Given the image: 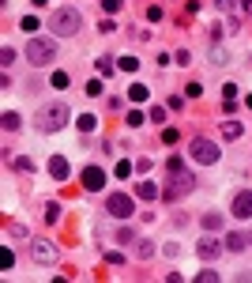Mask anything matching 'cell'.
Segmentation results:
<instances>
[{
	"label": "cell",
	"mask_w": 252,
	"mask_h": 283,
	"mask_svg": "<svg viewBox=\"0 0 252 283\" xmlns=\"http://www.w3.org/2000/svg\"><path fill=\"white\" fill-rule=\"evenodd\" d=\"M117 68H121V72H136L139 61H136V57H117Z\"/></svg>",
	"instance_id": "obj_22"
},
{
	"label": "cell",
	"mask_w": 252,
	"mask_h": 283,
	"mask_svg": "<svg viewBox=\"0 0 252 283\" xmlns=\"http://www.w3.org/2000/svg\"><path fill=\"white\" fill-rule=\"evenodd\" d=\"M162 144H177V129H162Z\"/></svg>",
	"instance_id": "obj_34"
},
{
	"label": "cell",
	"mask_w": 252,
	"mask_h": 283,
	"mask_svg": "<svg viewBox=\"0 0 252 283\" xmlns=\"http://www.w3.org/2000/svg\"><path fill=\"white\" fill-rule=\"evenodd\" d=\"M245 106H248V109H252V94H248V98H245Z\"/></svg>",
	"instance_id": "obj_41"
},
{
	"label": "cell",
	"mask_w": 252,
	"mask_h": 283,
	"mask_svg": "<svg viewBox=\"0 0 252 283\" xmlns=\"http://www.w3.org/2000/svg\"><path fill=\"white\" fill-rule=\"evenodd\" d=\"M94 68H98V76H106V80H109V76L117 72V65H113V61H109V57H102V61H98V65H94Z\"/></svg>",
	"instance_id": "obj_20"
},
{
	"label": "cell",
	"mask_w": 252,
	"mask_h": 283,
	"mask_svg": "<svg viewBox=\"0 0 252 283\" xmlns=\"http://www.w3.org/2000/svg\"><path fill=\"white\" fill-rule=\"evenodd\" d=\"M79 27H83V15L75 12V8H57V12L49 15V30L57 38H72V34H79Z\"/></svg>",
	"instance_id": "obj_1"
},
{
	"label": "cell",
	"mask_w": 252,
	"mask_h": 283,
	"mask_svg": "<svg viewBox=\"0 0 252 283\" xmlns=\"http://www.w3.org/2000/svg\"><path fill=\"white\" fill-rule=\"evenodd\" d=\"M106 261H109V264H124V257L117 253V249H109V253H106Z\"/></svg>",
	"instance_id": "obj_39"
},
{
	"label": "cell",
	"mask_w": 252,
	"mask_h": 283,
	"mask_svg": "<svg viewBox=\"0 0 252 283\" xmlns=\"http://www.w3.org/2000/svg\"><path fill=\"white\" fill-rule=\"evenodd\" d=\"M57 215H60V204H57V200H49V204L42 208V219H45V223H57Z\"/></svg>",
	"instance_id": "obj_17"
},
{
	"label": "cell",
	"mask_w": 252,
	"mask_h": 283,
	"mask_svg": "<svg viewBox=\"0 0 252 283\" xmlns=\"http://www.w3.org/2000/svg\"><path fill=\"white\" fill-rule=\"evenodd\" d=\"M200 223H203V227H207V231H218V227H222V223H226V219H222V215H218V211H207V215H203V219H200Z\"/></svg>",
	"instance_id": "obj_16"
},
{
	"label": "cell",
	"mask_w": 252,
	"mask_h": 283,
	"mask_svg": "<svg viewBox=\"0 0 252 283\" xmlns=\"http://www.w3.org/2000/svg\"><path fill=\"white\" fill-rule=\"evenodd\" d=\"M19 27H23V30H38V19H34V15H27V19H23Z\"/></svg>",
	"instance_id": "obj_38"
},
{
	"label": "cell",
	"mask_w": 252,
	"mask_h": 283,
	"mask_svg": "<svg viewBox=\"0 0 252 283\" xmlns=\"http://www.w3.org/2000/svg\"><path fill=\"white\" fill-rule=\"evenodd\" d=\"M117 242H121V246H136V234L124 227V231H117Z\"/></svg>",
	"instance_id": "obj_25"
},
{
	"label": "cell",
	"mask_w": 252,
	"mask_h": 283,
	"mask_svg": "<svg viewBox=\"0 0 252 283\" xmlns=\"http://www.w3.org/2000/svg\"><path fill=\"white\" fill-rule=\"evenodd\" d=\"M19 121H23V117L15 114V109H8V114L0 117V125H4V132H15V129H19Z\"/></svg>",
	"instance_id": "obj_15"
},
{
	"label": "cell",
	"mask_w": 252,
	"mask_h": 283,
	"mask_svg": "<svg viewBox=\"0 0 252 283\" xmlns=\"http://www.w3.org/2000/svg\"><path fill=\"white\" fill-rule=\"evenodd\" d=\"M49 174L57 178V182L68 178V159H64V155H53V159H49Z\"/></svg>",
	"instance_id": "obj_11"
},
{
	"label": "cell",
	"mask_w": 252,
	"mask_h": 283,
	"mask_svg": "<svg viewBox=\"0 0 252 283\" xmlns=\"http://www.w3.org/2000/svg\"><path fill=\"white\" fill-rule=\"evenodd\" d=\"M196 253H200L203 261H215V257L226 253V238H200L196 242Z\"/></svg>",
	"instance_id": "obj_8"
},
{
	"label": "cell",
	"mask_w": 252,
	"mask_h": 283,
	"mask_svg": "<svg viewBox=\"0 0 252 283\" xmlns=\"http://www.w3.org/2000/svg\"><path fill=\"white\" fill-rule=\"evenodd\" d=\"M151 121H166V109H162V106H151Z\"/></svg>",
	"instance_id": "obj_37"
},
{
	"label": "cell",
	"mask_w": 252,
	"mask_h": 283,
	"mask_svg": "<svg viewBox=\"0 0 252 283\" xmlns=\"http://www.w3.org/2000/svg\"><path fill=\"white\" fill-rule=\"evenodd\" d=\"M170 182H166V200H181V196H188L196 189V174H188V170H170Z\"/></svg>",
	"instance_id": "obj_4"
},
{
	"label": "cell",
	"mask_w": 252,
	"mask_h": 283,
	"mask_svg": "<svg viewBox=\"0 0 252 283\" xmlns=\"http://www.w3.org/2000/svg\"><path fill=\"white\" fill-rule=\"evenodd\" d=\"M27 61H30L34 68L53 65V61H57V45L45 42V38H30V42H27Z\"/></svg>",
	"instance_id": "obj_3"
},
{
	"label": "cell",
	"mask_w": 252,
	"mask_h": 283,
	"mask_svg": "<svg viewBox=\"0 0 252 283\" xmlns=\"http://www.w3.org/2000/svg\"><path fill=\"white\" fill-rule=\"evenodd\" d=\"M230 215L233 219H252V189H237V193H233Z\"/></svg>",
	"instance_id": "obj_7"
},
{
	"label": "cell",
	"mask_w": 252,
	"mask_h": 283,
	"mask_svg": "<svg viewBox=\"0 0 252 283\" xmlns=\"http://www.w3.org/2000/svg\"><path fill=\"white\" fill-rule=\"evenodd\" d=\"M30 257H34L38 264H49L57 253H53V246H49V242H34V246H30Z\"/></svg>",
	"instance_id": "obj_10"
},
{
	"label": "cell",
	"mask_w": 252,
	"mask_h": 283,
	"mask_svg": "<svg viewBox=\"0 0 252 283\" xmlns=\"http://www.w3.org/2000/svg\"><path fill=\"white\" fill-rule=\"evenodd\" d=\"M0 57H4V61H0L4 68H8V65H15V49H12V45H4V53H0Z\"/></svg>",
	"instance_id": "obj_30"
},
{
	"label": "cell",
	"mask_w": 252,
	"mask_h": 283,
	"mask_svg": "<svg viewBox=\"0 0 252 283\" xmlns=\"http://www.w3.org/2000/svg\"><path fill=\"white\" fill-rule=\"evenodd\" d=\"M94 125H98V117H94V114H83L79 117V132H94Z\"/></svg>",
	"instance_id": "obj_23"
},
{
	"label": "cell",
	"mask_w": 252,
	"mask_h": 283,
	"mask_svg": "<svg viewBox=\"0 0 252 283\" xmlns=\"http://www.w3.org/2000/svg\"><path fill=\"white\" fill-rule=\"evenodd\" d=\"M147 19L158 23V19H162V8H158V4H151V8H147Z\"/></svg>",
	"instance_id": "obj_33"
},
{
	"label": "cell",
	"mask_w": 252,
	"mask_h": 283,
	"mask_svg": "<svg viewBox=\"0 0 252 283\" xmlns=\"http://www.w3.org/2000/svg\"><path fill=\"white\" fill-rule=\"evenodd\" d=\"M53 87H68V76L64 72H53Z\"/></svg>",
	"instance_id": "obj_36"
},
{
	"label": "cell",
	"mask_w": 252,
	"mask_h": 283,
	"mask_svg": "<svg viewBox=\"0 0 252 283\" xmlns=\"http://www.w3.org/2000/svg\"><path fill=\"white\" fill-rule=\"evenodd\" d=\"M98 4H102V12H109V15H113V12H121V4H124V0H98Z\"/></svg>",
	"instance_id": "obj_26"
},
{
	"label": "cell",
	"mask_w": 252,
	"mask_h": 283,
	"mask_svg": "<svg viewBox=\"0 0 252 283\" xmlns=\"http://www.w3.org/2000/svg\"><path fill=\"white\" fill-rule=\"evenodd\" d=\"M185 94H188V98H200V94H203V87H200V80H196V83H188V87H185Z\"/></svg>",
	"instance_id": "obj_31"
},
{
	"label": "cell",
	"mask_w": 252,
	"mask_h": 283,
	"mask_svg": "<svg viewBox=\"0 0 252 283\" xmlns=\"http://www.w3.org/2000/svg\"><path fill=\"white\" fill-rule=\"evenodd\" d=\"M136 193H139V200H158L162 189L154 185V182H139V185H136Z\"/></svg>",
	"instance_id": "obj_12"
},
{
	"label": "cell",
	"mask_w": 252,
	"mask_h": 283,
	"mask_svg": "<svg viewBox=\"0 0 252 283\" xmlns=\"http://www.w3.org/2000/svg\"><path fill=\"white\" fill-rule=\"evenodd\" d=\"M12 166H15V170H19V174H34V162H30V159H27V155H19V159H15V162H12Z\"/></svg>",
	"instance_id": "obj_21"
},
{
	"label": "cell",
	"mask_w": 252,
	"mask_h": 283,
	"mask_svg": "<svg viewBox=\"0 0 252 283\" xmlns=\"http://www.w3.org/2000/svg\"><path fill=\"white\" fill-rule=\"evenodd\" d=\"M0 264H4V268H12V264H15V253H12V249H4V253H0Z\"/></svg>",
	"instance_id": "obj_35"
},
{
	"label": "cell",
	"mask_w": 252,
	"mask_h": 283,
	"mask_svg": "<svg viewBox=\"0 0 252 283\" xmlns=\"http://www.w3.org/2000/svg\"><path fill=\"white\" fill-rule=\"evenodd\" d=\"M245 246H248V238H245V234H237V231H230V234H226V249H230V253H241Z\"/></svg>",
	"instance_id": "obj_13"
},
{
	"label": "cell",
	"mask_w": 252,
	"mask_h": 283,
	"mask_svg": "<svg viewBox=\"0 0 252 283\" xmlns=\"http://www.w3.org/2000/svg\"><path fill=\"white\" fill-rule=\"evenodd\" d=\"M87 94H91V98H98V94H102V80H91V83H87Z\"/></svg>",
	"instance_id": "obj_32"
},
{
	"label": "cell",
	"mask_w": 252,
	"mask_h": 283,
	"mask_svg": "<svg viewBox=\"0 0 252 283\" xmlns=\"http://www.w3.org/2000/svg\"><path fill=\"white\" fill-rule=\"evenodd\" d=\"M215 4H218V8H233V0H215Z\"/></svg>",
	"instance_id": "obj_40"
},
{
	"label": "cell",
	"mask_w": 252,
	"mask_h": 283,
	"mask_svg": "<svg viewBox=\"0 0 252 283\" xmlns=\"http://www.w3.org/2000/svg\"><path fill=\"white\" fill-rule=\"evenodd\" d=\"M233 98H237V83H226L222 87V102H233Z\"/></svg>",
	"instance_id": "obj_29"
},
{
	"label": "cell",
	"mask_w": 252,
	"mask_h": 283,
	"mask_svg": "<svg viewBox=\"0 0 252 283\" xmlns=\"http://www.w3.org/2000/svg\"><path fill=\"white\" fill-rule=\"evenodd\" d=\"M245 238H248V246H252V234H245Z\"/></svg>",
	"instance_id": "obj_42"
},
{
	"label": "cell",
	"mask_w": 252,
	"mask_h": 283,
	"mask_svg": "<svg viewBox=\"0 0 252 283\" xmlns=\"http://www.w3.org/2000/svg\"><path fill=\"white\" fill-rule=\"evenodd\" d=\"M132 170H136V166H132L128 159H121V162H117V170H113V174H117V178H132Z\"/></svg>",
	"instance_id": "obj_24"
},
{
	"label": "cell",
	"mask_w": 252,
	"mask_h": 283,
	"mask_svg": "<svg viewBox=\"0 0 252 283\" xmlns=\"http://www.w3.org/2000/svg\"><path fill=\"white\" fill-rule=\"evenodd\" d=\"M143 121H147V117L139 114V109H132V114H128V129H139V125H143Z\"/></svg>",
	"instance_id": "obj_28"
},
{
	"label": "cell",
	"mask_w": 252,
	"mask_h": 283,
	"mask_svg": "<svg viewBox=\"0 0 252 283\" xmlns=\"http://www.w3.org/2000/svg\"><path fill=\"white\" fill-rule=\"evenodd\" d=\"M147 94H151V91H147L143 83H132V87H128V98L132 102H147Z\"/></svg>",
	"instance_id": "obj_19"
},
{
	"label": "cell",
	"mask_w": 252,
	"mask_h": 283,
	"mask_svg": "<svg viewBox=\"0 0 252 283\" xmlns=\"http://www.w3.org/2000/svg\"><path fill=\"white\" fill-rule=\"evenodd\" d=\"M79 182H83V189H87V193H98V189L106 185V174H102L98 166H87L83 174H79Z\"/></svg>",
	"instance_id": "obj_9"
},
{
	"label": "cell",
	"mask_w": 252,
	"mask_h": 283,
	"mask_svg": "<svg viewBox=\"0 0 252 283\" xmlns=\"http://www.w3.org/2000/svg\"><path fill=\"white\" fill-rule=\"evenodd\" d=\"M188 159H192V162H200V166H215V162H218V147L211 144V140L196 136L192 144H188Z\"/></svg>",
	"instance_id": "obj_5"
},
{
	"label": "cell",
	"mask_w": 252,
	"mask_h": 283,
	"mask_svg": "<svg viewBox=\"0 0 252 283\" xmlns=\"http://www.w3.org/2000/svg\"><path fill=\"white\" fill-rule=\"evenodd\" d=\"M106 211H109L113 219H128L132 211H136V200H132L128 193H109V196H106Z\"/></svg>",
	"instance_id": "obj_6"
},
{
	"label": "cell",
	"mask_w": 252,
	"mask_h": 283,
	"mask_svg": "<svg viewBox=\"0 0 252 283\" xmlns=\"http://www.w3.org/2000/svg\"><path fill=\"white\" fill-rule=\"evenodd\" d=\"M196 279H200V283H218V272L203 268V272H196Z\"/></svg>",
	"instance_id": "obj_27"
},
{
	"label": "cell",
	"mask_w": 252,
	"mask_h": 283,
	"mask_svg": "<svg viewBox=\"0 0 252 283\" xmlns=\"http://www.w3.org/2000/svg\"><path fill=\"white\" fill-rule=\"evenodd\" d=\"M241 132H245V129H241L237 121H222V136H226V140H237Z\"/></svg>",
	"instance_id": "obj_18"
},
{
	"label": "cell",
	"mask_w": 252,
	"mask_h": 283,
	"mask_svg": "<svg viewBox=\"0 0 252 283\" xmlns=\"http://www.w3.org/2000/svg\"><path fill=\"white\" fill-rule=\"evenodd\" d=\"M136 257H139V261L154 257V242H147V238H136Z\"/></svg>",
	"instance_id": "obj_14"
},
{
	"label": "cell",
	"mask_w": 252,
	"mask_h": 283,
	"mask_svg": "<svg viewBox=\"0 0 252 283\" xmlns=\"http://www.w3.org/2000/svg\"><path fill=\"white\" fill-rule=\"evenodd\" d=\"M68 117H72V109H68L64 102H49V106L38 109V129L42 132H60L68 125Z\"/></svg>",
	"instance_id": "obj_2"
}]
</instances>
